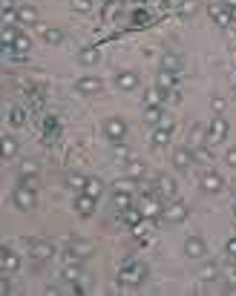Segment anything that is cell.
Instances as JSON below:
<instances>
[{
  "mask_svg": "<svg viewBox=\"0 0 236 296\" xmlns=\"http://www.w3.org/2000/svg\"><path fill=\"white\" fill-rule=\"evenodd\" d=\"M147 279V268L141 265V262H127L118 273V285L121 287H139L141 282Z\"/></svg>",
  "mask_w": 236,
  "mask_h": 296,
  "instance_id": "1",
  "label": "cell"
},
{
  "mask_svg": "<svg viewBox=\"0 0 236 296\" xmlns=\"http://www.w3.org/2000/svg\"><path fill=\"white\" fill-rule=\"evenodd\" d=\"M12 204L18 207L20 213H29V210H35L38 204V190H29V187H15V193H12Z\"/></svg>",
  "mask_w": 236,
  "mask_h": 296,
  "instance_id": "2",
  "label": "cell"
},
{
  "mask_svg": "<svg viewBox=\"0 0 236 296\" xmlns=\"http://www.w3.org/2000/svg\"><path fill=\"white\" fill-rule=\"evenodd\" d=\"M104 135H107V141L110 144H118L127 138V121H124L121 115H110L104 121Z\"/></svg>",
  "mask_w": 236,
  "mask_h": 296,
  "instance_id": "3",
  "label": "cell"
},
{
  "mask_svg": "<svg viewBox=\"0 0 236 296\" xmlns=\"http://www.w3.org/2000/svg\"><path fill=\"white\" fill-rule=\"evenodd\" d=\"M230 133V124H227L225 115H216L210 118V126H208V144H222Z\"/></svg>",
  "mask_w": 236,
  "mask_h": 296,
  "instance_id": "4",
  "label": "cell"
},
{
  "mask_svg": "<svg viewBox=\"0 0 236 296\" xmlns=\"http://www.w3.org/2000/svg\"><path fill=\"white\" fill-rule=\"evenodd\" d=\"M199 187H201V193L216 196V193L225 190V179H222L219 173H213V170H205V173H201V179H199Z\"/></svg>",
  "mask_w": 236,
  "mask_h": 296,
  "instance_id": "5",
  "label": "cell"
},
{
  "mask_svg": "<svg viewBox=\"0 0 236 296\" xmlns=\"http://www.w3.org/2000/svg\"><path fill=\"white\" fill-rule=\"evenodd\" d=\"M156 193L161 198H167V201H173L176 196H179V184H176L173 176H167V173H158L156 176Z\"/></svg>",
  "mask_w": 236,
  "mask_h": 296,
  "instance_id": "6",
  "label": "cell"
},
{
  "mask_svg": "<svg viewBox=\"0 0 236 296\" xmlns=\"http://www.w3.org/2000/svg\"><path fill=\"white\" fill-rule=\"evenodd\" d=\"M170 135H173V121L170 118H161L158 121V126L153 130V138H150V144H153V150H158V147H164L167 141H170Z\"/></svg>",
  "mask_w": 236,
  "mask_h": 296,
  "instance_id": "7",
  "label": "cell"
},
{
  "mask_svg": "<svg viewBox=\"0 0 236 296\" xmlns=\"http://www.w3.org/2000/svg\"><path fill=\"white\" fill-rule=\"evenodd\" d=\"M208 15H210V20L222 29H230V23H233V15H230V9H227L225 3H210Z\"/></svg>",
  "mask_w": 236,
  "mask_h": 296,
  "instance_id": "8",
  "label": "cell"
},
{
  "mask_svg": "<svg viewBox=\"0 0 236 296\" xmlns=\"http://www.w3.org/2000/svg\"><path fill=\"white\" fill-rule=\"evenodd\" d=\"M29 256H32L35 262L52 259L55 256V244L46 242V239H32V242H29Z\"/></svg>",
  "mask_w": 236,
  "mask_h": 296,
  "instance_id": "9",
  "label": "cell"
},
{
  "mask_svg": "<svg viewBox=\"0 0 236 296\" xmlns=\"http://www.w3.org/2000/svg\"><path fill=\"white\" fill-rule=\"evenodd\" d=\"M184 256H187V259H205V256H208V242L196 233L187 236V242H184Z\"/></svg>",
  "mask_w": 236,
  "mask_h": 296,
  "instance_id": "10",
  "label": "cell"
},
{
  "mask_svg": "<svg viewBox=\"0 0 236 296\" xmlns=\"http://www.w3.org/2000/svg\"><path fill=\"white\" fill-rule=\"evenodd\" d=\"M75 90H78L81 95H101V92H104V81L95 78V75H84V78L75 81Z\"/></svg>",
  "mask_w": 236,
  "mask_h": 296,
  "instance_id": "11",
  "label": "cell"
},
{
  "mask_svg": "<svg viewBox=\"0 0 236 296\" xmlns=\"http://www.w3.org/2000/svg\"><path fill=\"white\" fill-rule=\"evenodd\" d=\"M139 72H132V69H121V72H115V87L121 92H132V90H139Z\"/></svg>",
  "mask_w": 236,
  "mask_h": 296,
  "instance_id": "12",
  "label": "cell"
},
{
  "mask_svg": "<svg viewBox=\"0 0 236 296\" xmlns=\"http://www.w3.org/2000/svg\"><path fill=\"white\" fill-rule=\"evenodd\" d=\"M75 213L78 216H84V219H89V216L95 213V207H98V198L95 196H89V193H78L75 196Z\"/></svg>",
  "mask_w": 236,
  "mask_h": 296,
  "instance_id": "13",
  "label": "cell"
},
{
  "mask_svg": "<svg viewBox=\"0 0 236 296\" xmlns=\"http://www.w3.org/2000/svg\"><path fill=\"white\" fill-rule=\"evenodd\" d=\"M92 253H95V247H92V244L89 242H72L70 247H66V259L70 262H84V259H89V256H92Z\"/></svg>",
  "mask_w": 236,
  "mask_h": 296,
  "instance_id": "14",
  "label": "cell"
},
{
  "mask_svg": "<svg viewBox=\"0 0 236 296\" xmlns=\"http://www.w3.org/2000/svg\"><path fill=\"white\" fill-rule=\"evenodd\" d=\"M193 161H196L193 147H176V150H173V167H176V170H190Z\"/></svg>",
  "mask_w": 236,
  "mask_h": 296,
  "instance_id": "15",
  "label": "cell"
},
{
  "mask_svg": "<svg viewBox=\"0 0 236 296\" xmlns=\"http://www.w3.org/2000/svg\"><path fill=\"white\" fill-rule=\"evenodd\" d=\"M161 219H164V222H170V225H179V222H184V219H187V207H184L182 201H176V198H173V201L164 207Z\"/></svg>",
  "mask_w": 236,
  "mask_h": 296,
  "instance_id": "16",
  "label": "cell"
},
{
  "mask_svg": "<svg viewBox=\"0 0 236 296\" xmlns=\"http://www.w3.org/2000/svg\"><path fill=\"white\" fill-rule=\"evenodd\" d=\"M141 213H144V219H156V216L164 213V207H161V196H158V193H150V196L141 201Z\"/></svg>",
  "mask_w": 236,
  "mask_h": 296,
  "instance_id": "17",
  "label": "cell"
},
{
  "mask_svg": "<svg viewBox=\"0 0 236 296\" xmlns=\"http://www.w3.org/2000/svg\"><path fill=\"white\" fill-rule=\"evenodd\" d=\"M0 265H3L6 273H15V270L20 268V256L12 250L9 244H3V247H0Z\"/></svg>",
  "mask_w": 236,
  "mask_h": 296,
  "instance_id": "18",
  "label": "cell"
},
{
  "mask_svg": "<svg viewBox=\"0 0 236 296\" xmlns=\"http://www.w3.org/2000/svg\"><path fill=\"white\" fill-rule=\"evenodd\" d=\"M205 144H208V126L205 124H193L190 133H187V147L199 150V147H205Z\"/></svg>",
  "mask_w": 236,
  "mask_h": 296,
  "instance_id": "19",
  "label": "cell"
},
{
  "mask_svg": "<svg viewBox=\"0 0 236 296\" xmlns=\"http://www.w3.org/2000/svg\"><path fill=\"white\" fill-rule=\"evenodd\" d=\"M161 69L173 72V75H182V72H184V61H182V55H176V52H164V55H161Z\"/></svg>",
  "mask_w": 236,
  "mask_h": 296,
  "instance_id": "20",
  "label": "cell"
},
{
  "mask_svg": "<svg viewBox=\"0 0 236 296\" xmlns=\"http://www.w3.org/2000/svg\"><path fill=\"white\" fill-rule=\"evenodd\" d=\"M38 18H41V15H38L35 6H29V3L18 6V23H20V26H35Z\"/></svg>",
  "mask_w": 236,
  "mask_h": 296,
  "instance_id": "21",
  "label": "cell"
},
{
  "mask_svg": "<svg viewBox=\"0 0 236 296\" xmlns=\"http://www.w3.org/2000/svg\"><path fill=\"white\" fill-rule=\"evenodd\" d=\"M113 207L118 210V213L130 210V207H132V193H130V190H115V193H113Z\"/></svg>",
  "mask_w": 236,
  "mask_h": 296,
  "instance_id": "22",
  "label": "cell"
},
{
  "mask_svg": "<svg viewBox=\"0 0 236 296\" xmlns=\"http://www.w3.org/2000/svg\"><path fill=\"white\" fill-rule=\"evenodd\" d=\"M63 37H66V32H63L61 26H46L44 29V44H49V46L63 44Z\"/></svg>",
  "mask_w": 236,
  "mask_h": 296,
  "instance_id": "23",
  "label": "cell"
},
{
  "mask_svg": "<svg viewBox=\"0 0 236 296\" xmlns=\"http://www.w3.org/2000/svg\"><path fill=\"white\" fill-rule=\"evenodd\" d=\"M164 98H167V92L161 90V87H153V90L144 92V104H147V107H161Z\"/></svg>",
  "mask_w": 236,
  "mask_h": 296,
  "instance_id": "24",
  "label": "cell"
},
{
  "mask_svg": "<svg viewBox=\"0 0 236 296\" xmlns=\"http://www.w3.org/2000/svg\"><path fill=\"white\" fill-rule=\"evenodd\" d=\"M61 276L66 279L70 285H75V282H81V279H84V273H81L78 262H66V265H63V270H61Z\"/></svg>",
  "mask_w": 236,
  "mask_h": 296,
  "instance_id": "25",
  "label": "cell"
},
{
  "mask_svg": "<svg viewBox=\"0 0 236 296\" xmlns=\"http://www.w3.org/2000/svg\"><path fill=\"white\" fill-rule=\"evenodd\" d=\"M176 78H179V75H173V72H167V69H161L156 75V87H161V90L164 92H170L176 87Z\"/></svg>",
  "mask_w": 236,
  "mask_h": 296,
  "instance_id": "26",
  "label": "cell"
},
{
  "mask_svg": "<svg viewBox=\"0 0 236 296\" xmlns=\"http://www.w3.org/2000/svg\"><path fill=\"white\" fill-rule=\"evenodd\" d=\"M98 58H101V52L92 49V46H87V49H81L78 52V63H84V66H95Z\"/></svg>",
  "mask_w": 236,
  "mask_h": 296,
  "instance_id": "27",
  "label": "cell"
},
{
  "mask_svg": "<svg viewBox=\"0 0 236 296\" xmlns=\"http://www.w3.org/2000/svg\"><path fill=\"white\" fill-rule=\"evenodd\" d=\"M199 279H201V282H216V279H219V265H213V262L201 265V268H199Z\"/></svg>",
  "mask_w": 236,
  "mask_h": 296,
  "instance_id": "28",
  "label": "cell"
},
{
  "mask_svg": "<svg viewBox=\"0 0 236 296\" xmlns=\"http://www.w3.org/2000/svg\"><path fill=\"white\" fill-rule=\"evenodd\" d=\"M12 49L18 55H26L29 49H32V37L29 35H23V32H18V37H15V44H12Z\"/></svg>",
  "mask_w": 236,
  "mask_h": 296,
  "instance_id": "29",
  "label": "cell"
},
{
  "mask_svg": "<svg viewBox=\"0 0 236 296\" xmlns=\"http://www.w3.org/2000/svg\"><path fill=\"white\" fill-rule=\"evenodd\" d=\"M124 222H127V225L130 227H136V225H141V222H144V213H141V207H130V210H124Z\"/></svg>",
  "mask_w": 236,
  "mask_h": 296,
  "instance_id": "30",
  "label": "cell"
},
{
  "mask_svg": "<svg viewBox=\"0 0 236 296\" xmlns=\"http://www.w3.org/2000/svg\"><path fill=\"white\" fill-rule=\"evenodd\" d=\"M127 176H130V179H144V176H147V164H141V161H132L130 158V164H127Z\"/></svg>",
  "mask_w": 236,
  "mask_h": 296,
  "instance_id": "31",
  "label": "cell"
},
{
  "mask_svg": "<svg viewBox=\"0 0 236 296\" xmlns=\"http://www.w3.org/2000/svg\"><path fill=\"white\" fill-rule=\"evenodd\" d=\"M84 193H89V196L101 198V193H104V181L98 179V176H92V179H87V187H84Z\"/></svg>",
  "mask_w": 236,
  "mask_h": 296,
  "instance_id": "32",
  "label": "cell"
},
{
  "mask_svg": "<svg viewBox=\"0 0 236 296\" xmlns=\"http://www.w3.org/2000/svg\"><path fill=\"white\" fill-rule=\"evenodd\" d=\"M161 118H164V109H161V107H147V109H144V121H147L150 126H158Z\"/></svg>",
  "mask_w": 236,
  "mask_h": 296,
  "instance_id": "33",
  "label": "cell"
},
{
  "mask_svg": "<svg viewBox=\"0 0 236 296\" xmlns=\"http://www.w3.org/2000/svg\"><path fill=\"white\" fill-rule=\"evenodd\" d=\"M66 184H70L72 190L84 193V187H87V176H81V173H70V176H66Z\"/></svg>",
  "mask_w": 236,
  "mask_h": 296,
  "instance_id": "34",
  "label": "cell"
},
{
  "mask_svg": "<svg viewBox=\"0 0 236 296\" xmlns=\"http://www.w3.org/2000/svg\"><path fill=\"white\" fill-rule=\"evenodd\" d=\"M15 153H18V141L12 135H3V158L9 161V158H15Z\"/></svg>",
  "mask_w": 236,
  "mask_h": 296,
  "instance_id": "35",
  "label": "cell"
},
{
  "mask_svg": "<svg viewBox=\"0 0 236 296\" xmlns=\"http://www.w3.org/2000/svg\"><path fill=\"white\" fill-rule=\"evenodd\" d=\"M196 12H199V0H184L182 6H179V15L182 18H193Z\"/></svg>",
  "mask_w": 236,
  "mask_h": 296,
  "instance_id": "36",
  "label": "cell"
},
{
  "mask_svg": "<svg viewBox=\"0 0 236 296\" xmlns=\"http://www.w3.org/2000/svg\"><path fill=\"white\" fill-rule=\"evenodd\" d=\"M113 153H115V158H121V161H127V158H132L130 147H127V144H124V141L113 144Z\"/></svg>",
  "mask_w": 236,
  "mask_h": 296,
  "instance_id": "37",
  "label": "cell"
},
{
  "mask_svg": "<svg viewBox=\"0 0 236 296\" xmlns=\"http://www.w3.org/2000/svg\"><path fill=\"white\" fill-rule=\"evenodd\" d=\"M20 187H29V190H38V184H41V179H38V173H32V176H20L18 179Z\"/></svg>",
  "mask_w": 236,
  "mask_h": 296,
  "instance_id": "38",
  "label": "cell"
},
{
  "mask_svg": "<svg viewBox=\"0 0 236 296\" xmlns=\"http://www.w3.org/2000/svg\"><path fill=\"white\" fill-rule=\"evenodd\" d=\"M3 20H6V26H12V23L18 20V9H15L12 3H6V6H3Z\"/></svg>",
  "mask_w": 236,
  "mask_h": 296,
  "instance_id": "39",
  "label": "cell"
},
{
  "mask_svg": "<svg viewBox=\"0 0 236 296\" xmlns=\"http://www.w3.org/2000/svg\"><path fill=\"white\" fill-rule=\"evenodd\" d=\"M225 107H227V101L222 98V95H213V98H210V109H213L216 115H222V112H225Z\"/></svg>",
  "mask_w": 236,
  "mask_h": 296,
  "instance_id": "40",
  "label": "cell"
},
{
  "mask_svg": "<svg viewBox=\"0 0 236 296\" xmlns=\"http://www.w3.org/2000/svg\"><path fill=\"white\" fill-rule=\"evenodd\" d=\"M15 37H18V29L15 26H3V46H12L15 44Z\"/></svg>",
  "mask_w": 236,
  "mask_h": 296,
  "instance_id": "41",
  "label": "cell"
},
{
  "mask_svg": "<svg viewBox=\"0 0 236 296\" xmlns=\"http://www.w3.org/2000/svg\"><path fill=\"white\" fill-rule=\"evenodd\" d=\"M225 282L230 287H236V265H227L225 268Z\"/></svg>",
  "mask_w": 236,
  "mask_h": 296,
  "instance_id": "42",
  "label": "cell"
},
{
  "mask_svg": "<svg viewBox=\"0 0 236 296\" xmlns=\"http://www.w3.org/2000/svg\"><path fill=\"white\" fill-rule=\"evenodd\" d=\"M32 173H38V161H23L20 164V176H32Z\"/></svg>",
  "mask_w": 236,
  "mask_h": 296,
  "instance_id": "43",
  "label": "cell"
},
{
  "mask_svg": "<svg viewBox=\"0 0 236 296\" xmlns=\"http://www.w3.org/2000/svg\"><path fill=\"white\" fill-rule=\"evenodd\" d=\"M72 9L75 12H89L92 9V3H89V0H72Z\"/></svg>",
  "mask_w": 236,
  "mask_h": 296,
  "instance_id": "44",
  "label": "cell"
},
{
  "mask_svg": "<svg viewBox=\"0 0 236 296\" xmlns=\"http://www.w3.org/2000/svg\"><path fill=\"white\" fill-rule=\"evenodd\" d=\"M225 164H227V167H233V170H236V144H233V147H230V150H227V153H225Z\"/></svg>",
  "mask_w": 236,
  "mask_h": 296,
  "instance_id": "45",
  "label": "cell"
},
{
  "mask_svg": "<svg viewBox=\"0 0 236 296\" xmlns=\"http://www.w3.org/2000/svg\"><path fill=\"white\" fill-rule=\"evenodd\" d=\"M225 37H227V46H230V49H236V29L233 26L225 29Z\"/></svg>",
  "mask_w": 236,
  "mask_h": 296,
  "instance_id": "46",
  "label": "cell"
},
{
  "mask_svg": "<svg viewBox=\"0 0 236 296\" xmlns=\"http://www.w3.org/2000/svg\"><path fill=\"white\" fill-rule=\"evenodd\" d=\"M225 253H227V256H236V236H233V239H227V244H225Z\"/></svg>",
  "mask_w": 236,
  "mask_h": 296,
  "instance_id": "47",
  "label": "cell"
},
{
  "mask_svg": "<svg viewBox=\"0 0 236 296\" xmlns=\"http://www.w3.org/2000/svg\"><path fill=\"white\" fill-rule=\"evenodd\" d=\"M196 158H199V161H210V153L199 147V150H196Z\"/></svg>",
  "mask_w": 236,
  "mask_h": 296,
  "instance_id": "48",
  "label": "cell"
},
{
  "mask_svg": "<svg viewBox=\"0 0 236 296\" xmlns=\"http://www.w3.org/2000/svg\"><path fill=\"white\" fill-rule=\"evenodd\" d=\"M233 222H236V198H233Z\"/></svg>",
  "mask_w": 236,
  "mask_h": 296,
  "instance_id": "49",
  "label": "cell"
},
{
  "mask_svg": "<svg viewBox=\"0 0 236 296\" xmlns=\"http://www.w3.org/2000/svg\"><path fill=\"white\" fill-rule=\"evenodd\" d=\"M230 15H233V20H236V6H233V9H230Z\"/></svg>",
  "mask_w": 236,
  "mask_h": 296,
  "instance_id": "50",
  "label": "cell"
},
{
  "mask_svg": "<svg viewBox=\"0 0 236 296\" xmlns=\"http://www.w3.org/2000/svg\"><path fill=\"white\" fill-rule=\"evenodd\" d=\"M230 95H233V98H236V87H233V90H230Z\"/></svg>",
  "mask_w": 236,
  "mask_h": 296,
  "instance_id": "51",
  "label": "cell"
}]
</instances>
